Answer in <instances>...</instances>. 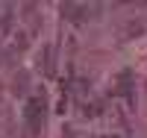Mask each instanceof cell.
Returning a JSON list of instances; mask_svg holds the SVG:
<instances>
[{"instance_id": "52a82bcc", "label": "cell", "mask_w": 147, "mask_h": 138, "mask_svg": "<svg viewBox=\"0 0 147 138\" xmlns=\"http://www.w3.org/2000/svg\"><path fill=\"white\" fill-rule=\"evenodd\" d=\"M103 138H115V135H103Z\"/></svg>"}, {"instance_id": "8992f818", "label": "cell", "mask_w": 147, "mask_h": 138, "mask_svg": "<svg viewBox=\"0 0 147 138\" xmlns=\"http://www.w3.org/2000/svg\"><path fill=\"white\" fill-rule=\"evenodd\" d=\"M62 132H65L62 138H74V129H62Z\"/></svg>"}, {"instance_id": "6da1fadb", "label": "cell", "mask_w": 147, "mask_h": 138, "mask_svg": "<svg viewBox=\"0 0 147 138\" xmlns=\"http://www.w3.org/2000/svg\"><path fill=\"white\" fill-rule=\"evenodd\" d=\"M24 115H27V127L32 129V132H38L41 129V123H44V94L38 97H30V103H27V112H24Z\"/></svg>"}, {"instance_id": "7a4b0ae2", "label": "cell", "mask_w": 147, "mask_h": 138, "mask_svg": "<svg viewBox=\"0 0 147 138\" xmlns=\"http://www.w3.org/2000/svg\"><path fill=\"white\" fill-rule=\"evenodd\" d=\"M62 9V18H68V21H85V18H91L88 12H91V6H82V3H62L59 6Z\"/></svg>"}, {"instance_id": "277c9868", "label": "cell", "mask_w": 147, "mask_h": 138, "mask_svg": "<svg viewBox=\"0 0 147 138\" xmlns=\"http://www.w3.org/2000/svg\"><path fill=\"white\" fill-rule=\"evenodd\" d=\"M12 38H15V41H12V47H15V50H24V47H27V32H15Z\"/></svg>"}, {"instance_id": "5b68a950", "label": "cell", "mask_w": 147, "mask_h": 138, "mask_svg": "<svg viewBox=\"0 0 147 138\" xmlns=\"http://www.w3.org/2000/svg\"><path fill=\"white\" fill-rule=\"evenodd\" d=\"M138 32H144V24H129L127 27V35H138Z\"/></svg>"}, {"instance_id": "3957f363", "label": "cell", "mask_w": 147, "mask_h": 138, "mask_svg": "<svg viewBox=\"0 0 147 138\" xmlns=\"http://www.w3.org/2000/svg\"><path fill=\"white\" fill-rule=\"evenodd\" d=\"M15 94H27V73H15V88H12Z\"/></svg>"}]
</instances>
